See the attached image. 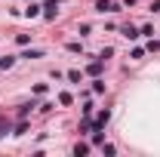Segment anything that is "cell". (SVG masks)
I'll use <instances>...</instances> for the list:
<instances>
[{"label":"cell","mask_w":160,"mask_h":157,"mask_svg":"<svg viewBox=\"0 0 160 157\" xmlns=\"http://www.w3.org/2000/svg\"><path fill=\"white\" fill-rule=\"evenodd\" d=\"M96 9H99V13H114L117 6H114L111 0H99V3H96Z\"/></svg>","instance_id":"obj_1"},{"label":"cell","mask_w":160,"mask_h":157,"mask_svg":"<svg viewBox=\"0 0 160 157\" xmlns=\"http://www.w3.org/2000/svg\"><path fill=\"white\" fill-rule=\"evenodd\" d=\"M120 31H123V37H126V40H136V37H139V31H136L132 25H123Z\"/></svg>","instance_id":"obj_2"},{"label":"cell","mask_w":160,"mask_h":157,"mask_svg":"<svg viewBox=\"0 0 160 157\" xmlns=\"http://www.w3.org/2000/svg\"><path fill=\"white\" fill-rule=\"evenodd\" d=\"M108 117H111V114H108V111H102L99 117H96V123H92V126H96V129H102V126L108 123Z\"/></svg>","instance_id":"obj_3"},{"label":"cell","mask_w":160,"mask_h":157,"mask_svg":"<svg viewBox=\"0 0 160 157\" xmlns=\"http://www.w3.org/2000/svg\"><path fill=\"white\" fill-rule=\"evenodd\" d=\"M25 16H28V19H34V16H40V6H37V3H31V6L25 9Z\"/></svg>","instance_id":"obj_4"},{"label":"cell","mask_w":160,"mask_h":157,"mask_svg":"<svg viewBox=\"0 0 160 157\" xmlns=\"http://www.w3.org/2000/svg\"><path fill=\"white\" fill-rule=\"evenodd\" d=\"M86 71H89V74H92V77H99V74H102V62H92V65H89V68H86Z\"/></svg>","instance_id":"obj_5"},{"label":"cell","mask_w":160,"mask_h":157,"mask_svg":"<svg viewBox=\"0 0 160 157\" xmlns=\"http://www.w3.org/2000/svg\"><path fill=\"white\" fill-rule=\"evenodd\" d=\"M86 151H89V148H86L83 142H77V145H74V157H83V154H86Z\"/></svg>","instance_id":"obj_6"},{"label":"cell","mask_w":160,"mask_h":157,"mask_svg":"<svg viewBox=\"0 0 160 157\" xmlns=\"http://www.w3.org/2000/svg\"><path fill=\"white\" fill-rule=\"evenodd\" d=\"M12 65H16V59H12V56H6V59H0V68H3V71H6V68H12Z\"/></svg>","instance_id":"obj_7"},{"label":"cell","mask_w":160,"mask_h":157,"mask_svg":"<svg viewBox=\"0 0 160 157\" xmlns=\"http://www.w3.org/2000/svg\"><path fill=\"white\" fill-rule=\"evenodd\" d=\"M40 56H43L40 49H28V53H25V59H40Z\"/></svg>","instance_id":"obj_8"},{"label":"cell","mask_w":160,"mask_h":157,"mask_svg":"<svg viewBox=\"0 0 160 157\" xmlns=\"http://www.w3.org/2000/svg\"><path fill=\"white\" fill-rule=\"evenodd\" d=\"M68 80L71 83H80V71H68Z\"/></svg>","instance_id":"obj_9"},{"label":"cell","mask_w":160,"mask_h":157,"mask_svg":"<svg viewBox=\"0 0 160 157\" xmlns=\"http://www.w3.org/2000/svg\"><path fill=\"white\" fill-rule=\"evenodd\" d=\"M123 3H136V0H123Z\"/></svg>","instance_id":"obj_10"}]
</instances>
